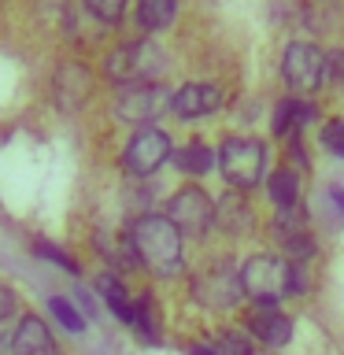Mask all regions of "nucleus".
<instances>
[{"mask_svg": "<svg viewBox=\"0 0 344 355\" xmlns=\"http://www.w3.org/2000/svg\"><path fill=\"white\" fill-rule=\"evenodd\" d=\"M93 89H96V78L85 63L63 60L52 71V96L63 111H82L89 100H93Z\"/></svg>", "mask_w": 344, "mask_h": 355, "instance_id": "11", "label": "nucleus"}, {"mask_svg": "<svg viewBox=\"0 0 344 355\" xmlns=\"http://www.w3.org/2000/svg\"><path fill=\"white\" fill-rule=\"evenodd\" d=\"M33 255H41V259H49V263H55V266H63L67 274H78V263L60 248V244H52V241H44V237L33 241Z\"/></svg>", "mask_w": 344, "mask_h": 355, "instance_id": "25", "label": "nucleus"}, {"mask_svg": "<svg viewBox=\"0 0 344 355\" xmlns=\"http://www.w3.org/2000/svg\"><path fill=\"white\" fill-rule=\"evenodd\" d=\"M189 355H218V352H215V344H193Z\"/></svg>", "mask_w": 344, "mask_h": 355, "instance_id": "29", "label": "nucleus"}, {"mask_svg": "<svg viewBox=\"0 0 344 355\" xmlns=\"http://www.w3.org/2000/svg\"><path fill=\"white\" fill-rule=\"evenodd\" d=\"M215 226L226 233V237H233V241L252 237V233L259 230V215H255V207L248 204V193L230 189V193L215 204Z\"/></svg>", "mask_w": 344, "mask_h": 355, "instance_id": "12", "label": "nucleus"}, {"mask_svg": "<svg viewBox=\"0 0 344 355\" xmlns=\"http://www.w3.org/2000/svg\"><path fill=\"white\" fill-rule=\"evenodd\" d=\"M163 111H171V89L163 82L119 85V93H115V119L119 122H126V126H152Z\"/></svg>", "mask_w": 344, "mask_h": 355, "instance_id": "5", "label": "nucleus"}, {"mask_svg": "<svg viewBox=\"0 0 344 355\" xmlns=\"http://www.w3.org/2000/svg\"><path fill=\"white\" fill-rule=\"evenodd\" d=\"M318 144H322V148H326L329 155L344 159V119H329V122H322V130H318Z\"/></svg>", "mask_w": 344, "mask_h": 355, "instance_id": "24", "label": "nucleus"}, {"mask_svg": "<svg viewBox=\"0 0 344 355\" xmlns=\"http://www.w3.org/2000/svg\"><path fill=\"white\" fill-rule=\"evenodd\" d=\"M215 166L222 171L230 189L252 193L266 178V144L255 137H226L215 152Z\"/></svg>", "mask_w": 344, "mask_h": 355, "instance_id": "4", "label": "nucleus"}, {"mask_svg": "<svg viewBox=\"0 0 344 355\" xmlns=\"http://www.w3.org/2000/svg\"><path fill=\"white\" fill-rule=\"evenodd\" d=\"M174 163H178V171L189 174V178H204V174H211V166H215V148L204 141H189L185 148H178Z\"/></svg>", "mask_w": 344, "mask_h": 355, "instance_id": "20", "label": "nucleus"}, {"mask_svg": "<svg viewBox=\"0 0 344 355\" xmlns=\"http://www.w3.org/2000/svg\"><path fill=\"white\" fill-rule=\"evenodd\" d=\"M282 78L296 96H315L326 82V52L311 41H293L282 52Z\"/></svg>", "mask_w": 344, "mask_h": 355, "instance_id": "6", "label": "nucleus"}, {"mask_svg": "<svg viewBox=\"0 0 344 355\" xmlns=\"http://www.w3.org/2000/svg\"><path fill=\"white\" fill-rule=\"evenodd\" d=\"M244 329L252 333V340L266 344V348H285L293 340V318L277 307H252L244 318Z\"/></svg>", "mask_w": 344, "mask_h": 355, "instance_id": "14", "label": "nucleus"}, {"mask_svg": "<svg viewBox=\"0 0 344 355\" xmlns=\"http://www.w3.org/2000/svg\"><path fill=\"white\" fill-rule=\"evenodd\" d=\"M49 311L55 315V322H60V326H63L67 333H82V329H85V315H82V311H74L71 300L52 296V300H49Z\"/></svg>", "mask_w": 344, "mask_h": 355, "instance_id": "23", "label": "nucleus"}, {"mask_svg": "<svg viewBox=\"0 0 344 355\" xmlns=\"http://www.w3.org/2000/svg\"><path fill=\"white\" fill-rule=\"evenodd\" d=\"M193 296L196 304H204L207 311H233L241 304V274L233 270V263L218 259L207 263L204 270L193 277Z\"/></svg>", "mask_w": 344, "mask_h": 355, "instance_id": "7", "label": "nucleus"}, {"mask_svg": "<svg viewBox=\"0 0 344 355\" xmlns=\"http://www.w3.org/2000/svg\"><path fill=\"white\" fill-rule=\"evenodd\" d=\"M166 218L182 230V237H204L215 226V200L200 185H182L166 200Z\"/></svg>", "mask_w": 344, "mask_h": 355, "instance_id": "8", "label": "nucleus"}, {"mask_svg": "<svg viewBox=\"0 0 344 355\" xmlns=\"http://www.w3.org/2000/svg\"><path fill=\"white\" fill-rule=\"evenodd\" d=\"M218 355H255V340L248 329H222L215 340Z\"/></svg>", "mask_w": 344, "mask_h": 355, "instance_id": "21", "label": "nucleus"}, {"mask_svg": "<svg viewBox=\"0 0 344 355\" xmlns=\"http://www.w3.org/2000/svg\"><path fill=\"white\" fill-rule=\"evenodd\" d=\"M222 85L215 82H189L182 89H174L171 93V111L178 119L193 122V119H204V115H215L222 107Z\"/></svg>", "mask_w": 344, "mask_h": 355, "instance_id": "13", "label": "nucleus"}, {"mask_svg": "<svg viewBox=\"0 0 344 355\" xmlns=\"http://www.w3.org/2000/svg\"><path fill=\"white\" fill-rule=\"evenodd\" d=\"M130 329L137 333L144 344H160V337H163V315H160V304H155L148 293L133 296V322H130Z\"/></svg>", "mask_w": 344, "mask_h": 355, "instance_id": "16", "label": "nucleus"}, {"mask_svg": "<svg viewBox=\"0 0 344 355\" xmlns=\"http://www.w3.org/2000/svg\"><path fill=\"white\" fill-rule=\"evenodd\" d=\"M96 293L104 296V304L111 307V315L130 326V322H133V296L126 293V285H122L115 274H100L96 277Z\"/></svg>", "mask_w": 344, "mask_h": 355, "instance_id": "19", "label": "nucleus"}, {"mask_svg": "<svg viewBox=\"0 0 344 355\" xmlns=\"http://www.w3.org/2000/svg\"><path fill=\"white\" fill-rule=\"evenodd\" d=\"M166 52L155 41H126L115 44L104 60V74L115 85H133V82H160L166 74Z\"/></svg>", "mask_w": 344, "mask_h": 355, "instance_id": "3", "label": "nucleus"}, {"mask_svg": "<svg viewBox=\"0 0 344 355\" xmlns=\"http://www.w3.org/2000/svg\"><path fill=\"white\" fill-rule=\"evenodd\" d=\"M178 19V0H137V26L148 33H163Z\"/></svg>", "mask_w": 344, "mask_h": 355, "instance_id": "18", "label": "nucleus"}, {"mask_svg": "<svg viewBox=\"0 0 344 355\" xmlns=\"http://www.w3.org/2000/svg\"><path fill=\"white\" fill-rule=\"evenodd\" d=\"M270 237L289 263H304V259H315L318 255V241H315V233L307 230V215L300 211V204L277 211L270 218Z\"/></svg>", "mask_w": 344, "mask_h": 355, "instance_id": "9", "label": "nucleus"}, {"mask_svg": "<svg viewBox=\"0 0 344 355\" xmlns=\"http://www.w3.org/2000/svg\"><path fill=\"white\" fill-rule=\"evenodd\" d=\"M133 255L155 277H174L185 266V237L166 215H137L130 226Z\"/></svg>", "mask_w": 344, "mask_h": 355, "instance_id": "1", "label": "nucleus"}, {"mask_svg": "<svg viewBox=\"0 0 344 355\" xmlns=\"http://www.w3.org/2000/svg\"><path fill=\"white\" fill-rule=\"evenodd\" d=\"M263 182H266V196H270V204L277 211L300 204V178H296L293 166H277L270 178H263Z\"/></svg>", "mask_w": 344, "mask_h": 355, "instance_id": "17", "label": "nucleus"}, {"mask_svg": "<svg viewBox=\"0 0 344 355\" xmlns=\"http://www.w3.org/2000/svg\"><path fill=\"white\" fill-rule=\"evenodd\" d=\"M326 200L333 204V211H337V218L344 222V185H326Z\"/></svg>", "mask_w": 344, "mask_h": 355, "instance_id": "27", "label": "nucleus"}, {"mask_svg": "<svg viewBox=\"0 0 344 355\" xmlns=\"http://www.w3.org/2000/svg\"><path fill=\"white\" fill-rule=\"evenodd\" d=\"M11 352H15V355H60V352H55V340H52L49 326H44L37 315H26L19 322L15 337H11Z\"/></svg>", "mask_w": 344, "mask_h": 355, "instance_id": "15", "label": "nucleus"}, {"mask_svg": "<svg viewBox=\"0 0 344 355\" xmlns=\"http://www.w3.org/2000/svg\"><path fill=\"white\" fill-rule=\"evenodd\" d=\"M74 296H78V304H82V307L89 311V315L96 311V304H93V296H89V293H74Z\"/></svg>", "mask_w": 344, "mask_h": 355, "instance_id": "30", "label": "nucleus"}, {"mask_svg": "<svg viewBox=\"0 0 344 355\" xmlns=\"http://www.w3.org/2000/svg\"><path fill=\"white\" fill-rule=\"evenodd\" d=\"M15 315V293H11L8 285H0V322Z\"/></svg>", "mask_w": 344, "mask_h": 355, "instance_id": "28", "label": "nucleus"}, {"mask_svg": "<svg viewBox=\"0 0 344 355\" xmlns=\"http://www.w3.org/2000/svg\"><path fill=\"white\" fill-rule=\"evenodd\" d=\"M326 78L337 89H344V49H333L329 55H326Z\"/></svg>", "mask_w": 344, "mask_h": 355, "instance_id": "26", "label": "nucleus"}, {"mask_svg": "<svg viewBox=\"0 0 344 355\" xmlns=\"http://www.w3.org/2000/svg\"><path fill=\"white\" fill-rule=\"evenodd\" d=\"M126 8H130V0H85V11L93 19H100L104 26H119L126 19Z\"/></svg>", "mask_w": 344, "mask_h": 355, "instance_id": "22", "label": "nucleus"}, {"mask_svg": "<svg viewBox=\"0 0 344 355\" xmlns=\"http://www.w3.org/2000/svg\"><path fill=\"white\" fill-rule=\"evenodd\" d=\"M241 293L255 307H277L289 300V259L274 252H255L241 263Z\"/></svg>", "mask_w": 344, "mask_h": 355, "instance_id": "2", "label": "nucleus"}, {"mask_svg": "<svg viewBox=\"0 0 344 355\" xmlns=\"http://www.w3.org/2000/svg\"><path fill=\"white\" fill-rule=\"evenodd\" d=\"M171 152H174V144L160 126H141L126 141V148H122V166H126L130 174H137V178H148L171 159Z\"/></svg>", "mask_w": 344, "mask_h": 355, "instance_id": "10", "label": "nucleus"}]
</instances>
